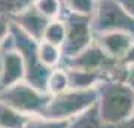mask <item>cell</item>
I'll return each instance as SVG.
<instances>
[{
	"label": "cell",
	"mask_w": 134,
	"mask_h": 128,
	"mask_svg": "<svg viewBox=\"0 0 134 128\" xmlns=\"http://www.w3.org/2000/svg\"><path fill=\"white\" fill-rule=\"evenodd\" d=\"M51 95L45 91L36 90L34 86L21 81L15 85L0 90V101L12 107L14 110L27 116L42 115L45 106L48 104Z\"/></svg>",
	"instance_id": "cell-5"
},
{
	"label": "cell",
	"mask_w": 134,
	"mask_h": 128,
	"mask_svg": "<svg viewBox=\"0 0 134 128\" xmlns=\"http://www.w3.org/2000/svg\"><path fill=\"white\" fill-rule=\"evenodd\" d=\"M124 6V9L128 12L131 16H134V0H116Z\"/></svg>",
	"instance_id": "cell-25"
},
{
	"label": "cell",
	"mask_w": 134,
	"mask_h": 128,
	"mask_svg": "<svg viewBox=\"0 0 134 128\" xmlns=\"http://www.w3.org/2000/svg\"><path fill=\"white\" fill-rule=\"evenodd\" d=\"M39 58L45 67L48 69H57L61 66L63 61V51L57 45H52L49 42L40 40L39 42Z\"/></svg>",
	"instance_id": "cell-12"
},
{
	"label": "cell",
	"mask_w": 134,
	"mask_h": 128,
	"mask_svg": "<svg viewBox=\"0 0 134 128\" xmlns=\"http://www.w3.org/2000/svg\"><path fill=\"white\" fill-rule=\"evenodd\" d=\"M121 63H122L125 67L130 66V64H134V43L130 46V49L127 51V54L124 55V58L121 60Z\"/></svg>",
	"instance_id": "cell-23"
},
{
	"label": "cell",
	"mask_w": 134,
	"mask_h": 128,
	"mask_svg": "<svg viewBox=\"0 0 134 128\" xmlns=\"http://www.w3.org/2000/svg\"><path fill=\"white\" fill-rule=\"evenodd\" d=\"M10 23H14L15 25H18L19 29L23 30L24 33H27L29 36H31L36 40H42L45 29L51 19L45 18L40 12L36 10L33 5H30L29 8L23 9L21 12L15 14L10 16Z\"/></svg>",
	"instance_id": "cell-8"
},
{
	"label": "cell",
	"mask_w": 134,
	"mask_h": 128,
	"mask_svg": "<svg viewBox=\"0 0 134 128\" xmlns=\"http://www.w3.org/2000/svg\"><path fill=\"white\" fill-rule=\"evenodd\" d=\"M64 69V67H63ZM69 76V86L75 90H88L96 88L101 81L109 79L104 73L96 70H83V69H66Z\"/></svg>",
	"instance_id": "cell-11"
},
{
	"label": "cell",
	"mask_w": 134,
	"mask_h": 128,
	"mask_svg": "<svg viewBox=\"0 0 134 128\" xmlns=\"http://www.w3.org/2000/svg\"><path fill=\"white\" fill-rule=\"evenodd\" d=\"M96 107L104 127H115L134 110V90L124 81L104 79L96 86Z\"/></svg>",
	"instance_id": "cell-1"
},
{
	"label": "cell",
	"mask_w": 134,
	"mask_h": 128,
	"mask_svg": "<svg viewBox=\"0 0 134 128\" xmlns=\"http://www.w3.org/2000/svg\"><path fill=\"white\" fill-rule=\"evenodd\" d=\"M96 88H88V90L69 88L61 94L51 95L48 104L45 106L40 116L57 119V121H70L72 118L92 107L96 104Z\"/></svg>",
	"instance_id": "cell-3"
},
{
	"label": "cell",
	"mask_w": 134,
	"mask_h": 128,
	"mask_svg": "<svg viewBox=\"0 0 134 128\" xmlns=\"http://www.w3.org/2000/svg\"><path fill=\"white\" fill-rule=\"evenodd\" d=\"M0 52H2V75H0V90H2L24 81V64L19 54L14 48L0 49Z\"/></svg>",
	"instance_id": "cell-9"
},
{
	"label": "cell",
	"mask_w": 134,
	"mask_h": 128,
	"mask_svg": "<svg viewBox=\"0 0 134 128\" xmlns=\"http://www.w3.org/2000/svg\"><path fill=\"white\" fill-rule=\"evenodd\" d=\"M94 36L110 31H122L134 37V16L116 0H96L91 14Z\"/></svg>",
	"instance_id": "cell-4"
},
{
	"label": "cell",
	"mask_w": 134,
	"mask_h": 128,
	"mask_svg": "<svg viewBox=\"0 0 134 128\" xmlns=\"http://www.w3.org/2000/svg\"><path fill=\"white\" fill-rule=\"evenodd\" d=\"M63 6L70 12L91 15L96 6V0H63Z\"/></svg>",
	"instance_id": "cell-20"
},
{
	"label": "cell",
	"mask_w": 134,
	"mask_h": 128,
	"mask_svg": "<svg viewBox=\"0 0 134 128\" xmlns=\"http://www.w3.org/2000/svg\"><path fill=\"white\" fill-rule=\"evenodd\" d=\"M9 36L14 45V49L19 54L23 64H24V81L31 86H34L36 90L45 91L48 76L52 69L45 67L39 58V40L24 33L14 23H10Z\"/></svg>",
	"instance_id": "cell-2"
},
{
	"label": "cell",
	"mask_w": 134,
	"mask_h": 128,
	"mask_svg": "<svg viewBox=\"0 0 134 128\" xmlns=\"http://www.w3.org/2000/svg\"><path fill=\"white\" fill-rule=\"evenodd\" d=\"M64 39H66V25L63 23V19L61 18L51 19L46 25V29H45L42 40L61 48L63 43H64Z\"/></svg>",
	"instance_id": "cell-16"
},
{
	"label": "cell",
	"mask_w": 134,
	"mask_h": 128,
	"mask_svg": "<svg viewBox=\"0 0 134 128\" xmlns=\"http://www.w3.org/2000/svg\"><path fill=\"white\" fill-rule=\"evenodd\" d=\"M66 128H106L104 124L101 122L96 104L90 107L88 110L82 112L75 118H72L67 122Z\"/></svg>",
	"instance_id": "cell-13"
},
{
	"label": "cell",
	"mask_w": 134,
	"mask_h": 128,
	"mask_svg": "<svg viewBox=\"0 0 134 128\" xmlns=\"http://www.w3.org/2000/svg\"><path fill=\"white\" fill-rule=\"evenodd\" d=\"M64 69H83L104 73L109 79H124L125 66L121 61L109 57L96 42L72 58H63L61 66Z\"/></svg>",
	"instance_id": "cell-6"
},
{
	"label": "cell",
	"mask_w": 134,
	"mask_h": 128,
	"mask_svg": "<svg viewBox=\"0 0 134 128\" xmlns=\"http://www.w3.org/2000/svg\"><path fill=\"white\" fill-rule=\"evenodd\" d=\"M34 0H0V15L10 18L12 15L33 5Z\"/></svg>",
	"instance_id": "cell-19"
},
{
	"label": "cell",
	"mask_w": 134,
	"mask_h": 128,
	"mask_svg": "<svg viewBox=\"0 0 134 128\" xmlns=\"http://www.w3.org/2000/svg\"><path fill=\"white\" fill-rule=\"evenodd\" d=\"M60 18L66 25V39L61 46L63 58H72L94 43L91 15H83L63 9Z\"/></svg>",
	"instance_id": "cell-7"
},
{
	"label": "cell",
	"mask_w": 134,
	"mask_h": 128,
	"mask_svg": "<svg viewBox=\"0 0 134 128\" xmlns=\"http://www.w3.org/2000/svg\"><path fill=\"white\" fill-rule=\"evenodd\" d=\"M122 81L134 90V64H130V66L125 67V73H124V79Z\"/></svg>",
	"instance_id": "cell-22"
},
{
	"label": "cell",
	"mask_w": 134,
	"mask_h": 128,
	"mask_svg": "<svg viewBox=\"0 0 134 128\" xmlns=\"http://www.w3.org/2000/svg\"><path fill=\"white\" fill-rule=\"evenodd\" d=\"M94 42L104 51L109 57L121 61L130 46L134 43V37L122 31H110L94 36Z\"/></svg>",
	"instance_id": "cell-10"
},
{
	"label": "cell",
	"mask_w": 134,
	"mask_h": 128,
	"mask_svg": "<svg viewBox=\"0 0 134 128\" xmlns=\"http://www.w3.org/2000/svg\"><path fill=\"white\" fill-rule=\"evenodd\" d=\"M69 121H57V119H49L43 116H29L23 128H66Z\"/></svg>",
	"instance_id": "cell-18"
},
{
	"label": "cell",
	"mask_w": 134,
	"mask_h": 128,
	"mask_svg": "<svg viewBox=\"0 0 134 128\" xmlns=\"http://www.w3.org/2000/svg\"><path fill=\"white\" fill-rule=\"evenodd\" d=\"M33 6L48 19H57L63 14V0H34Z\"/></svg>",
	"instance_id": "cell-17"
},
{
	"label": "cell",
	"mask_w": 134,
	"mask_h": 128,
	"mask_svg": "<svg viewBox=\"0 0 134 128\" xmlns=\"http://www.w3.org/2000/svg\"><path fill=\"white\" fill-rule=\"evenodd\" d=\"M9 29H10L9 18L0 15V46H2V43L5 42L8 39V36H9Z\"/></svg>",
	"instance_id": "cell-21"
},
{
	"label": "cell",
	"mask_w": 134,
	"mask_h": 128,
	"mask_svg": "<svg viewBox=\"0 0 134 128\" xmlns=\"http://www.w3.org/2000/svg\"><path fill=\"white\" fill-rule=\"evenodd\" d=\"M0 75H2V52H0Z\"/></svg>",
	"instance_id": "cell-26"
},
{
	"label": "cell",
	"mask_w": 134,
	"mask_h": 128,
	"mask_svg": "<svg viewBox=\"0 0 134 128\" xmlns=\"http://www.w3.org/2000/svg\"><path fill=\"white\" fill-rule=\"evenodd\" d=\"M27 115H23L0 101V128H23Z\"/></svg>",
	"instance_id": "cell-15"
},
{
	"label": "cell",
	"mask_w": 134,
	"mask_h": 128,
	"mask_svg": "<svg viewBox=\"0 0 134 128\" xmlns=\"http://www.w3.org/2000/svg\"><path fill=\"white\" fill-rule=\"evenodd\" d=\"M69 88L70 86H69V76H67L66 69H63V67L52 69L48 76L45 91L49 95H57V94H61V92L67 91Z\"/></svg>",
	"instance_id": "cell-14"
},
{
	"label": "cell",
	"mask_w": 134,
	"mask_h": 128,
	"mask_svg": "<svg viewBox=\"0 0 134 128\" xmlns=\"http://www.w3.org/2000/svg\"><path fill=\"white\" fill-rule=\"evenodd\" d=\"M106 128H134V110H133V113L130 115L125 121H122L121 124H118L115 127H106Z\"/></svg>",
	"instance_id": "cell-24"
}]
</instances>
